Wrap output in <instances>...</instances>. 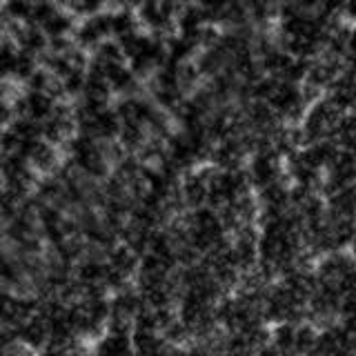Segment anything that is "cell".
<instances>
[{
  "mask_svg": "<svg viewBox=\"0 0 356 356\" xmlns=\"http://www.w3.org/2000/svg\"><path fill=\"white\" fill-rule=\"evenodd\" d=\"M27 163L31 165V170H40V172H49L56 165V152L49 143L38 140L36 147H33L27 156Z\"/></svg>",
  "mask_w": 356,
  "mask_h": 356,
  "instance_id": "obj_6",
  "label": "cell"
},
{
  "mask_svg": "<svg viewBox=\"0 0 356 356\" xmlns=\"http://www.w3.org/2000/svg\"><path fill=\"white\" fill-rule=\"evenodd\" d=\"M20 40H22V47H25L27 51H40L44 47V36L38 29H25Z\"/></svg>",
  "mask_w": 356,
  "mask_h": 356,
  "instance_id": "obj_10",
  "label": "cell"
},
{
  "mask_svg": "<svg viewBox=\"0 0 356 356\" xmlns=\"http://www.w3.org/2000/svg\"><path fill=\"white\" fill-rule=\"evenodd\" d=\"M7 11H9V16H14V18H27L33 11V7L29 5V0H9Z\"/></svg>",
  "mask_w": 356,
  "mask_h": 356,
  "instance_id": "obj_11",
  "label": "cell"
},
{
  "mask_svg": "<svg viewBox=\"0 0 356 356\" xmlns=\"http://www.w3.org/2000/svg\"><path fill=\"white\" fill-rule=\"evenodd\" d=\"M67 309L78 339L100 337L109 327V303L103 294H81Z\"/></svg>",
  "mask_w": 356,
  "mask_h": 356,
  "instance_id": "obj_1",
  "label": "cell"
},
{
  "mask_svg": "<svg viewBox=\"0 0 356 356\" xmlns=\"http://www.w3.org/2000/svg\"><path fill=\"white\" fill-rule=\"evenodd\" d=\"M7 120H9V109L5 107V105H0V131L5 129V125H7Z\"/></svg>",
  "mask_w": 356,
  "mask_h": 356,
  "instance_id": "obj_13",
  "label": "cell"
},
{
  "mask_svg": "<svg viewBox=\"0 0 356 356\" xmlns=\"http://www.w3.org/2000/svg\"><path fill=\"white\" fill-rule=\"evenodd\" d=\"M70 25H72V22H70V18H67V16H63L60 14V11H58V14H56V16H51L47 22H44V31H47L49 33V36H54V38H60L63 36V33H67V29H70Z\"/></svg>",
  "mask_w": 356,
  "mask_h": 356,
  "instance_id": "obj_9",
  "label": "cell"
},
{
  "mask_svg": "<svg viewBox=\"0 0 356 356\" xmlns=\"http://www.w3.org/2000/svg\"><path fill=\"white\" fill-rule=\"evenodd\" d=\"M92 356H134V339L131 332L107 327L98 337Z\"/></svg>",
  "mask_w": 356,
  "mask_h": 356,
  "instance_id": "obj_3",
  "label": "cell"
},
{
  "mask_svg": "<svg viewBox=\"0 0 356 356\" xmlns=\"http://www.w3.org/2000/svg\"><path fill=\"white\" fill-rule=\"evenodd\" d=\"M56 111L54 98L44 92H31L20 100V114L31 122H44Z\"/></svg>",
  "mask_w": 356,
  "mask_h": 356,
  "instance_id": "obj_4",
  "label": "cell"
},
{
  "mask_svg": "<svg viewBox=\"0 0 356 356\" xmlns=\"http://www.w3.org/2000/svg\"><path fill=\"white\" fill-rule=\"evenodd\" d=\"M109 27H111V33H116L118 38H125V36H131V33H136V22H134V16L129 11H116V14L109 16Z\"/></svg>",
  "mask_w": 356,
  "mask_h": 356,
  "instance_id": "obj_7",
  "label": "cell"
},
{
  "mask_svg": "<svg viewBox=\"0 0 356 356\" xmlns=\"http://www.w3.org/2000/svg\"><path fill=\"white\" fill-rule=\"evenodd\" d=\"M107 33H111L109 16H94L85 22L81 31H78V40H81V44H85V47H94V44L103 42Z\"/></svg>",
  "mask_w": 356,
  "mask_h": 356,
  "instance_id": "obj_5",
  "label": "cell"
},
{
  "mask_svg": "<svg viewBox=\"0 0 356 356\" xmlns=\"http://www.w3.org/2000/svg\"><path fill=\"white\" fill-rule=\"evenodd\" d=\"M20 56L11 47H0V78H7L9 74H16Z\"/></svg>",
  "mask_w": 356,
  "mask_h": 356,
  "instance_id": "obj_8",
  "label": "cell"
},
{
  "mask_svg": "<svg viewBox=\"0 0 356 356\" xmlns=\"http://www.w3.org/2000/svg\"><path fill=\"white\" fill-rule=\"evenodd\" d=\"M72 161L76 170L85 176L100 178L107 174V159L98 147V140L83 136V134L72 140Z\"/></svg>",
  "mask_w": 356,
  "mask_h": 356,
  "instance_id": "obj_2",
  "label": "cell"
},
{
  "mask_svg": "<svg viewBox=\"0 0 356 356\" xmlns=\"http://www.w3.org/2000/svg\"><path fill=\"white\" fill-rule=\"evenodd\" d=\"M40 356H81V354L74 350V345H72V348H63V345H47V348L40 352Z\"/></svg>",
  "mask_w": 356,
  "mask_h": 356,
  "instance_id": "obj_12",
  "label": "cell"
}]
</instances>
